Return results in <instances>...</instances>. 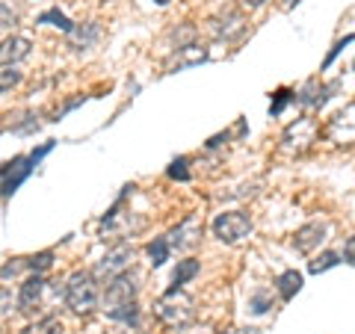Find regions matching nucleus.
I'll use <instances>...</instances> for the list:
<instances>
[{"instance_id": "obj_19", "label": "nucleus", "mask_w": 355, "mask_h": 334, "mask_svg": "<svg viewBox=\"0 0 355 334\" xmlns=\"http://www.w3.org/2000/svg\"><path fill=\"white\" fill-rule=\"evenodd\" d=\"M107 317L110 319H119V322H128V326H137V322H139V305L137 302H128V305L110 308Z\"/></svg>"}, {"instance_id": "obj_21", "label": "nucleus", "mask_w": 355, "mask_h": 334, "mask_svg": "<svg viewBox=\"0 0 355 334\" xmlns=\"http://www.w3.org/2000/svg\"><path fill=\"white\" fill-rule=\"evenodd\" d=\"M21 334H62V322L57 317H44L39 322H33V326H27Z\"/></svg>"}, {"instance_id": "obj_29", "label": "nucleus", "mask_w": 355, "mask_h": 334, "mask_svg": "<svg viewBox=\"0 0 355 334\" xmlns=\"http://www.w3.org/2000/svg\"><path fill=\"white\" fill-rule=\"evenodd\" d=\"M349 42H355V33H349V36H343L340 42H335V48H331V51H329V57H326V65H331V62H335V57H338V53H340L343 48H347Z\"/></svg>"}, {"instance_id": "obj_13", "label": "nucleus", "mask_w": 355, "mask_h": 334, "mask_svg": "<svg viewBox=\"0 0 355 334\" xmlns=\"http://www.w3.org/2000/svg\"><path fill=\"white\" fill-rule=\"evenodd\" d=\"M44 287H48V281H44L39 272H33L27 281L21 284V290H18V310H21V314L36 310V305L42 302V296H44Z\"/></svg>"}, {"instance_id": "obj_17", "label": "nucleus", "mask_w": 355, "mask_h": 334, "mask_svg": "<svg viewBox=\"0 0 355 334\" xmlns=\"http://www.w3.org/2000/svg\"><path fill=\"white\" fill-rule=\"evenodd\" d=\"M275 287H279V296L284 299V302H291V299L302 290V272H296V270L282 272L279 281H275Z\"/></svg>"}, {"instance_id": "obj_11", "label": "nucleus", "mask_w": 355, "mask_h": 334, "mask_svg": "<svg viewBox=\"0 0 355 334\" xmlns=\"http://www.w3.org/2000/svg\"><path fill=\"white\" fill-rule=\"evenodd\" d=\"M331 92H335V83L326 86V83H320L317 77H311V80H305V86L299 89V92H293V101L302 104V107H311V109H320L329 101Z\"/></svg>"}, {"instance_id": "obj_34", "label": "nucleus", "mask_w": 355, "mask_h": 334, "mask_svg": "<svg viewBox=\"0 0 355 334\" xmlns=\"http://www.w3.org/2000/svg\"><path fill=\"white\" fill-rule=\"evenodd\" d=\"M293 3H299V0H284V6H287V9H291Z\"/></svg>"}, {"instance_id": "obj_31", "label": "nucleus", "mask_w": 355, "mask_h": 334, "mask_svg": "<svg viewBox=\"0 0 355 334\" xmlns=\"http://www.w3.org/2000/svg\"><path fill=\"white\" fill-rule=\"evenodd\" d=\"M21 270H27V261H21V258H18L15 263H6V266H0V275L6 278V275H15V272H21Z\"/></svg>"}, {"instance_id": "obj_15", "label": "nucleus", "mask_w": 355, "mask_h": 334, "mask_svg": "<svg viewBox=\"0 0 355 334\" xmlns=\"http://www.w3.org/2000/svg\"><path fill=\"white\" fill-rule=\"evenodd\" d=\"M98 39H101V27H98L95 21H86V24H74V27L69 30V48H74V51L92 48Z\"/></svg>"}, {"instance_id": "obj_37", "label": "nucleus", "mask_w": 355, "mask_h": 334, "mask_svg": "<svg viewBox=\"0 0 355 334\" xmlns=\"http://www.w3.org/2000/svg\"><path fill=\"white\" fill-rule=\"evenodd\" d=\"M104 3H110V0H104Z\"/></svg>"}, {"instance_id": "obj_26", "label": "nucleus", "mask_w": 355, "mask_h": 334, "mask_svg": "<svg viewBox=\"0 0 355 334\" xmlns=\"http://www.w3.org/2000/svg\"><path fill=\"white\" fill-rule=\"evenodd\" d=\"M249 308H252L254 317H263L266 310L272 308V296H270V293H254V296L249 299Z\"/></svg>"}, {"instance_id": "obj_14", "label": "nucleus", "mask_w": 355, "mask_h": 334, "mask_svg": "<svg viewBox=\"0 0 355 334\" xmlns=\"http://www.w3.org/2000/svg\"><path fill=\"white\" fill-rule=\"evenodd\" d=\"M33 51V42L27 36H6L0 42V65H18L21 60H27Z\"/></svg>"}, {"instance_id": "obj_6", "label": "nucleus", "mask_w": 355, "mask_h": 334, "mask_svg": "<svg viewBox=\"0 0 355 334\" xmlns=\"http://www.w3.org/2000/svg\"><path fill=\"white\" fill-rule=\"evenodd\" d=\"M202 231H205L202 219H198V216H187V219L178 222V225L169 234H166V243H169V249L190 252V249L198 246V240H202Z\"/></svg>"}, {"instance_id": "obj_33", "label": "nucleus", "mask_w": 355, "mask_h": 334, "mask_svg": "<svg viewBox=\"0 0 355 334\" xmlns=\"http://www.w3.org/2000/svg\"><path fill=\"white\" fill-rule=\"evenodd\" d=\"M263 3H270V0H243V6L246 9H261Z\"/></svg>"}, {"instance_id": "obj_25", "label": "nucleus", "mask_w": 355, "mask_h": 334, "mask_svg": "<svg viewBox=\"0 0 355 334\" xmlns=\"http://www.w3.org/2000/svg\"><path fill=\"white\" fill-rule=\"evenodd\" d=\"M53 266V252H42V254H33V258H27V270L30 272H48Z\"/></svg>"}, {"instance_id": "obj_5", "label": "nucleus", "mask_w": 355, "mask_h": 334, "mask_svg": "<svg viewBox=\"0 0 355 334\" xmlns=\"http://www.w3.org/2000/svg\"><path fill=\"white\" fill-rule=\"evenodd\" d=\"M137 293H139V284H137V275H133L130 270L113 275V278L107 281L104 310L119 308V305H128V302H137Z\"/></svg>"}, {"instance_id": "obj_16", "label": "nucleus", "mask_w": 355, "mask_h": 334, "mask_svg": "<svg viewBox=\"0 0 355 334\" xmlns=\"http://www.w3.org/2000/svg\"><path fill=\"white\" fill-rule=\"evenodd\" d=\"M207 60V51L205 48H198V44H181L178 48V53L172 57V69L178 65V69H187V65H198V62H205Z\"/></svg>"}, {"instance_id": "obj_23", "label": "nucleus", "mask_w": 355, "mask_h": 334, "mask_svg": "<svg viewBox=\"0 0 355 334\" xmlns=\"http://www.w3.org/2000/svg\"><path fill=\"white\" fill-rule=\"evenodd\" d=\"M18 83H21V71L15 69V65H3V69H0V95L12 92Z\"/></svg>"}, {"instance_id": "obj_1", "label": "nucleus", "mask_w": 355, "mask_h": 334, "mask_svg": "<svg viewBox=\"0 0 355 334\" xmlns=\"http://www.w3.org/2000/svg\"><path fill=\"white\" fill-rule=\"evenodd\" d=\"M65 305H69L74 314L80 317H89L92 310L98 308L101 302V293H98V278L95 272H86V270H77L69 275V281H65Z\"/></svg>"}, {"instance_id": "obj_10", "label": "nucleus", "mask_w": 355, "mask_h": 334, "mask_svg": "<svg viewBox=\"0 0 355 334\" xmlns=\"http://www.w3.org/2000/svg\"><path fill=\"white\" fill-rule=\"evenodd\" d=\"M210 33H214L216 39H240L243 33H246V15L237 12V9H225L222 15L210 18Z\"/></svg>"}, {"instance_id": "obj_8", "label": "nucleus", "mask_w": 355, "mask_h": 334, "mask_svg": "<svg viewBox=\"0 0 355 334\" xmlns=\"http://www.w3.org/2000/svg\"><path fill=\"white\" fill-rule=\"evenodd\" d=\"M142 228V219H137V222H130V213H121L119 210V204L110 210V213L104 216V222H101V240L107 243H116V240H128V237H133Z\"/></svg>"}, {"instance_id": "obj_35", "label": "nucleus", "mask_w": 355, "mask_h": 334, "mask_svg": "<svg viewBox=\"0 0 355 334\" xmlns=\"http://www.w3.org/2000/svg\"><path fill=\"white\" fill-rule=\"evenodd\" d=\"M154 3H157V6H166V3H169V0H154Z\"/></svg>"}, {"instance_id": "obj_36", "label": "nucleus", "mask_w": 355, "mask_h": 334, "mask_svg": "<svg viewBox=\"0 0 355 334\" xmlns=\"http://www.w3.org/2000/svg\"><path fill=\"white\" fill-rule=\"evenodd\" d=\"M352 71H355V60H352Z\"/></svg>"}, {"instance_id": "obj_4", "label": "nucleus", "mask_w": 355, "mask_h": 334, "mask_svg": "<svg viewBox=\"0 0 355 334\" xmlns=\"http://www.w3.org/2000/svg\"><path fill=\"white\" fill-rule=\"evenodd\" d=\"M210 231H214V237L219 243H228V246H234V243L246 240L249 234H252V216L243 213V210H225V213H219L214 219Z\"/></svg>"}, {"instance_id": "obj_7", "label": "nucleus", "mask_w": 355, "mask_h": 334, "mask_svg": "<svg viewBox=\"0 0 355 334\" xmlns=\"http://www.w3.org/2000/svg\"><path fill=\"white\" fill-rule=\"evenodd\" d=\"M326 137H329V142H335V146H355V101L338 109V113L329 118Z\"/></svg>"}, {"instance_id": "obj_30", "label": "nucleus", "mask_w": 355, "mask_h": 334, "mask_svg": "<svg viewBox=\"0 0 355 334\" xmlns=\"http://www.w3.org/2000/svg\"><path fill=\"white\" fill-rule=\"evenodd\" d=\"M15 21H18V15L9 6L0 3V27H15Z\"/></svg>"}, {"instance_id": "obj_20", "label": "nucleus", "mask_w": 355, "mask_h": 334, "mask_svg": "<svg viewBox=\"0 0 355 334\" xmlns=\"http://www.w3.org/2000/svg\"><path fill=\"white\" fill-rule=\"evenodd\" d=\"M146 252H148V258H151V266H163L166 261H169V243H166V237H157V240H151L148 246H146Z\"/></svg>"}, {"instance_id": "obj_12", "label": "nucleus", "mask_w": 355, "mask_h": 334, "mask_svg": "<svg viewBox=\"0 0 355 334\" xmlns=\"http://www.w3.org/2000/svg\"><path fill=\"white\" fill-rule=\"evenodd\" d=\"M326 231H329L326 222H317V219L308 222V225H302V228L293 234V249L302 252V254H311V252L320 246V243L326 240Z\"/></svg>"}, {"instance_id": "obj_28", "label": "nucleus", "mask_w": 355, "mask_h": 334, "mask_svg": "<svg viewBox=\"0 0 355 334\" xmlns=\"http://www.w3.org/2000/svg\"><path fill=\"white\" fill-rule=\"evenodd\" d=\"M293 101V92L291 89H279V92H275V101L270 104V116H282L284 113V107Z\"/></svg>"}, {"instance_id": "obj_3", "label": "nucleus", "mask_w": 355, "mask_h": 334, "mask_svg": "<svg viewBox=\"0 0 355 334\" xmlns=\"http://www.w3.org/2000/svg\"><path fill=\"white\" fill-rule=\"evenodd\" d=\"M317 133H320V128H317L314 118L291 121V125L284 128V133H282V151L287 154V157H299V154H305L317 142Z\"/></svg>"}, {"instance_id": "obj_9", "label": "nucleus", "mask_w": 355, "mask_h": 334, "mask_svg": "<svg viewBox=\"0 0 355 334\" xmlns=\"http://www.w3.org/2000/svg\"><path fill=\"white\" fill-rule=\"evenodd\" d=\"M130 263H133V246H128V243H119V246H113L101 261H98L95 278H107V281H110L113 275L130 270Z\"/></svg>"}, {"instance_id": "obj_32", "label": "nucleus", "mask_w": 355, "mask_h": 334, "mask_svg": "<svg viewBox=\"0 0 355 334\" xmlns=\"http://www.w3.org/2000/svg\"><path fill=\"white\" fill-rule=\"evenodd\" d=\"M343 258H347L349 263H355V237L347 240V246H343Z\"/></svg>"}, {"instance_id": "obj_24", "label": "nucleus", "mask_w": 355, "mask_h": 334, "mask_svg": "<svg viewBox=\"0 0 355 334\" xmlns=\"http://www.w3.org/2000/svg\"><path fill=\"white\" fill-rule=\"evenodd\" d=\"M39 24H53V27H60L62 33H69V30L74 27L71 21L60 12V9H48V12H42V15H39Z\"/></svg>"}, {"instance_id": "obj_18", "label": "nucleus", "mask_w": 355, "mask_h": 334, "mask_svg": "<svg viewBox=\"0 0 355 334\" xmlns=\"http://www.w3.org/2000/svg\"><path fill=\"white\" fill-rule=\"evenodd\" d=\"M198 270H202V263H198L196 258H187V261H178L175 272H172V287H184L190 284L193 278L198 275Z\"/></svg>"}, {"instance_id": "obj_22", "label": "nucleus", "mask_w": 355, "mask_h": 334, "mask_svg": "<svg viewBox=\"0 0 355 334\" xmlns=\"http://www.w3.org/2000/svg\"><path fill=\"white\" fill-rule=\"evenodd\" d=\"M338 263H340V254L338 252H323L317 261L308 263V272L311 275H320V272H326V270H331V266H338Z\"/></svg>"}, {"instance_id": "obj_27", "label": "nucleus", "mask_w": 355, "mask_h": 334, "mask_svg": "<svg viewBox=\"0 0 355 334\" xmlns=\"http://www.w3.org/2000/svg\"><path fill=\"white\" fill-rule=\"evenodd\" d=\"M187 166H190L187 157H178V160L169 163V177L172 181H190V169H187Z\"/></svg>"}, {"instance_id": "obj_38", "label": "nucleus", "mask_w": 355, "mask_h": 334, "mask_svg": "<svg viewBox=\"0 0 355 334\" xmlns=\"http://www.w3.org/2000/svg\"><path fill=\"white\" fill-rule=\"evenodd\" d=\"M0 334H3V331H0Z\"/></svg>"}, {"instance_id": "obj_2", "label": "nucleus", "mask_w": 355, "mask_h": 334, "mask_svg": "<svg viewBox=\"0 0 355 334\" xmlns=\"http://www.w3.org/2000/svg\"><path fill=\"white\" fill-rule=\"evenodd\" d=\"M154 314L160 322L172 328H184L187 322H193L196 317V299L184 290V287H169L157 302H154Z\"/></svg>"}]
</instances>
